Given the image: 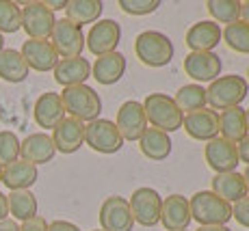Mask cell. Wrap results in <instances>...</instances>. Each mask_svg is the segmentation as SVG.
<instances>
[{"label": "cell", "mask_w": 249, "mask_h": 231, "mask_svg": "<svg viewBox=\"0 0 249 231\" xmlns=\"http://www.w3.org/2000/svg\"><path fill=\"white\" fill-rule=\"evenodd\" d=\"M0 184H2V166H0Z\"/></svg>", "instance_id": "obj_49"}, {"label": "cell", "mask_w": 249, "mask_h": 231, "mask_svg": "<svg viewBox=\"0 0 249 231\" xmlns=\"http://www.w3.org/2000/svg\"><path fill=\"white\" fill-rule=\"evenodd\" d=\"M243 180H245V186H247V192H249V166L245 168V173H243Z\"/></svg>", "instance_id": "obj_46"}, {"label": "cell", "mask_w": 249, "mask_h": 231, "mask_svg": "<svg viewBox=\"0 0 249 231\" xmlns=\"http://www.w3.org/2000/svg\"><path fill=\"white\" fill-rule=\"evenodd\" d=\"M249 93V82L243 76L230 74V76H219L213 80L210 86L206 89V102L210 104L213 110H226L241 106V102Z\"/></svg>", "instance_id": "obj_4"}, {"label": "cell", "mask_w": 249, "mask_h": 231, "mask_svg": "<svg viewBox=\"0 0 249 231\" xmlns=\"http://www.w3.org/2000/svg\"><path fill=\"white\" fill-rule=\"evenodd\" d=\"M61 95L63 108L70 117L78 119V121H95L100 119L102 113V99L95 93V89H91L87 84H76V86H65Z\"/></svg>", "instance_id": "obj_2"}, {"label": "cell", "mask_w": 249, "mask_h": 231, "mask_svg": "<svg viewBox=\"0 0 249 231\" xmlns=\"http://www.w3.org/2000/svg\"><path fill=\"white\" fill-rule=\"evenodd\" d=\"M184 132L195 141H213L219 136V113L213 108H202L184 115L182 119Z\"/></svg>", "instance_id": "obj_14"}, {"label": "cell", "mask_w": 249, "mask_h": 231, "mask_svg": "<svg viewBox=\"0 0 249 231\" xmlns=\"http://www.w3.org/2000/svg\"><path fill=\"white\" fill-rule=\"evenodd\" d=\"M245 117H247V130H249V108L245 110Z\"/></svg>", "instance_id": "obj_48"}, {"label": "cell", "mask_w": 249, "mask_h": 231, "mask_svg": "<svg viewBox=\"0 0 249 231\" xmlns=\"http://www.w3.org/2000/svg\"><path fill=\"white\" fill-rule=\"evenodd\" d=\"M7 208H9V214L16 220L26 223V220L37 216L39 205H37V197L31 190H11L7 195Z\"/></svg>", "instance_id": "obj_30"}, {"label": "cell", "mask_w": 249, "mask_h": 231, "mask_svg": "<svg viewBox=\"0 0 249 231\" xmlns=\"http://www.w3.org/2000/svg\"><path fill=\"white\" fill-rule=\"evenodd\" d=\"M124 74H126V56L122 52H111V54L98 56L95 63L91 65V76L104 86L119 82Z\"/></svg>", "instance_id": "obj_22"}, {"label": "cell", "mask_w": 249, "mask_h": 231, "mask_svg": "<svg viewBox=\"0 0 249 231\" xmlns=\"http://www.w3.org/2000/svg\"><path fill=\"white\" fill-rule=\"evenodd\" d=\"M16 160H20V138L11 130H2L0 132V166H7Z\"/></svg>", "instance_id": "obj_35"}, {"label": "cell", "mask_w": 249, "mask_h": 231, "mask_svg": "<svg viewBox=\"0 0 249 231\" xmlns=\"http://www.w3.org/2000/svg\"><path fill=\"white\" fill-rule=\"evenodd\" d=\"M22 28V9L13 0H0V35Z\"/></svg>", "instance_id": "obj_34"}, {"label": "cell", "mask_w": 249, "mask_h": 231, "mask_svg": "<svg viewBox=\"0 0 249 231\" xmlns=\"http://www.w3.org/2000/svg\"><path fill=\"white\" fill-rule=\"evenodd\" d=\"M100 227L102 231H132V212L128 205V199L124 197H107L100 205Z\"/></svg>", "instance_id": "obj_10"}, {"label": "cell", "mask_w": 249, "mask_h": 231, "mask_svg": "<svg viewBox=\"0 0 249 231\" xmlns=\"http://www.w3.org/2000/svg\"><path fill=\"white\" fill-rule=\"evenodd\" d=\"M197 231H232L230 227H199Z\"/></svg>", "instance_id": "obj_45"}, {"label": "cell", "mask_w": 249, "mask_h": 231, "mask_svg": "<svg viewBox=\"0 0 249 231\" xmlns=\"http://www.w3.org/2000/svg\"><path fill=\"white\" fill-rule=\"evenodd\" d=\"M191 205L189 199L182 195H169L162 199L160 223L167 231H184L191 225Z\"/></svg>", "instance_id": "obj_18"}, {"label": "cell", "mask_w": 249, "mask_h": 231, "mask_svg": "<svg viewBox=\"0 0 249 231\" xmlns=\"http://www.w3.org/2000/svg\"><path fill=\"white\" fill-rule=\"evenodd\" d=\"M176 106L180 108L182 115H189V113H195V110H202L206 108V89L202 84H184L178 89L174 98Z\"/></svg>", "instance_id": "obj_31"}, {"label": "cell", "mask_w": 249, "mask_h": 231, "mask_svg": "<svg viewBox=\"0 0 249 231\" xmlns=\"http://www.w3.org/2000/svg\"><path fill=\"white\" fill-rule=\"evenodd\" d=\"M52 143L61 153H76L85 145V123L74 117H65L52 130Z\"/></svg>", "instance_id": "obj_17"}, {"label": "cell", "mask_w": 249, "mask_h": 231, "mask_svg": "<svg viewBox=\"0 0 249 231\" xmlns=\"http://www.w3.org/2000/svg\"><path fill=\"white\" fill-rule=\"evenodd\" d=\"M247 78H249V67H247Z\"/></svg>", "instance_id": "obj_50"}, {"label": "cell", "mask_w": 249, "mask_h": 231, "mask_svg": "<svg viewBox=\"0 0 249 231\" xmlns=\"http://www.w3.org/2000/svg\"><path fill=\"white\" fill-rule=\"evenodd\" d=\"M9 216V208H7V195L0 192V220H4Z\"/></svg>", "instance_id": "obj_43"}, {"label": "cell", "mask_w": 249, "mask_h": 231, "mask_svg": "<svg viewBox=\"0 0 249 231\" xmlns=\"http://www.w3.org/2000/svg\"><path fill=\"white\" fill-rule=\"evenodd\" d=\"M56 16L46 2H26L22 7V28L28 39H48L54 31Z\"/></svg>", "instance_id": "obj_9"}, {"label": "cell", "mask_w": 249, "mask_h": 231, "mask_svg": "<svg viewBox=\"0 0 249 231\" xmlns=\"http://www.w3.org/2000/svg\"><path fill=\"white\" fill-rule=\"evenodd\" d=\"M119 7L128 16H150L160 7V0H119Z\"/></svg>", "instance_id": "obj_36"}, {"label": "cell", "mask_w": 249, "mask_h": 231, "mask_svg": "<svg viewBox=\"0 0 249 231\" xmlns=\"http://www.w3.org/2000/svg\"><path fill=\"white\" fill-rule=\"evenodd\" d=\"M46 7L50 9L52 13H54V11H59V9H65V7H68V0H48Z\"/></svg>", "instance_id": "obj_42"}, {"label": "cell", "mask_w": 249, "mask_h": 231, "mask_svg": "<svg viewBox=\"0 0 249 231\" xmlns=\"http://www.w3.org/2000/svg\"><path fill=\"white\" fill-rule=\"evenodd\" d=\"M219 134H221V138L238 145V143L249 134L245 108L234 106V108L221 110V115H219Z\"/></svg>", "instance_id": "obj_24"}, {"label": "cell", "mask_w": 249, "mask_h": 231, "mask_svg": "<svg viewBox=\"0 0 249 231\" xmlns=\"http://www.w3.org/2000/svg\"><path fill=\"white\" fill-rule=\"evenodd\" d=\"M35 123L44 130H54L65 119V108L61 102V95L54 91H46L37 98L35 108H33Z\"/></svg>", "instance_id": "obj_19"}, {"label": "cell", "mask_w": 249, "mask_h": 231, "mask_svg": "<svg viewBox=\"0 0 249 231\" xmlns=\"http://www.w3.org/2000/svg\"><path fill=\"white\" fill-rule=\"evenodd\" d=\"M20 54L26 61L28 69L35 71H52L59 63V54L48 39H26L22 43Z\"/></svg>", "instance_id": "obj_16"}, {"label": "cell", "mask_w": 249, "mask_h": 231, "mask_svg": "<svg viewBox=\"0 0 249 231\" xmlns=\"http://www.w3.org/2000/svg\"><path fill=\"white\" fill-rule=\"evenodd\" d=\"M56 149L52 143V136L46 132L28 134L24 141H20V160H26L31 165H46L54 158Z\"/></svg>", "instance_id": "obj_20"}, {"label": "cell", "mask_w": 249, "mask_h": 231, "mask_svg": "<svg viewBox=\"0 0 249 231\" xmlns=\"http://www.w3.org/2000/svg\"><path fill=\"white\" fill-rule=\"evenodd\" d=\"M139 147H141L143 156L150 158L152 162H162V160H167V156L171 153L174 143H171L169 134L160 132V130H156V128H147L145 132H143V136L139 138Z\"/></svg>", "instance_id": "obj_27"}, {"label": "cell", "mask_w": 249, "mask_h": 231, "mask_svg": "<svg viewBox=\"0 0 249 231\" xmlns=\"http://www.w3.org/2000/svg\"><path fill=\"white\" fill-rule=\"evenodd\" d=\"M28 65L26 61L22 59L20 50H11V48H4L0 52V78L4 82H11V84H18V82H24L28 78Z\"/></svg>", "instance_id": "obj_28"}, {"label": "cell", "mask_w": 249, "mask_h": 231, "mask_svg": "<svg viewBox=\"0 0 249 231\" xmlns=\"http://www.w3.org/2000/svg\"><path fill=\"white\" fill-rule=\"evenodd\" d=\"M186 76L197 82H213L221 76V59L214 52H189L184 56Z\"/></svg>", "instance_id": "obj_13"}, {"label": "cell", "mask_w": 249, "mask_h": 231, "mask_svg": "<svg viewBox=\"0 0 249 231\" xmlns=\"http://www.w3.org/2000/svg\"><path fill=\"white\" fill-rule=\"evenodd\" d=\"M93 231H102V229H93Z\"/></svg>", "instance_id": "obj_51"}, {"label": "cell", "mask_w": 249, "mask_h": 231, "mask_svg": "<svg viewBox=\"0 0 249 231\" xmlns=\"http://www.w3.org/2000/svg\"><path fill=\"white\" fill-rule=\"evenodd\" d=\"M213 192L217 197H221L223 201H228L230 205L241 201L243 197H247V186L243 180V173L230 171V173H219L213 177Z\"/></svg>", "instance_id": "obj_26"}, {"label": "cell", "mask_w": 249, "mask_h": 231, "mask_svg": "<svg viewBox=\"0 0 249 231\" xmlns=\"http://www.w3.org/2000/svg\"><path fill=\"white\" fill-rule=\"evenodd\" d=\"M50 43L54 52L63 59H74V56H83L85 50V33L80 26H76L70 20H56L54 31L50 35Z\"/></svg>", "instance_id": "obj_8"}, {"label": "cell", "mask_w": 249, "mask_h": 231, "mask_svg": "<svg viewBox=\"0 0 249 231\" xmlns=\"http://www.w3.org/2000/svg\"><path fill=\"white\" fill-rule=\"evenodd\" d=\"M174 41L160 31H145L135 39V54L147 67H165L174 59Z\"/></svg>", "instance_id": "obj_5"}, {"label": "cell", "mask_w": 249, "mask_h": 231, "mask_svg": "<svg viewBox=\"0 0 249 231\" xmlns=\"http://www.w3.org/2000/svg\"><path fill=\"white\" fill-rule=\"evenodd\" d=\"M48 231H80V227L70 223V220H54V223L48 225Z\"/></svg>", "instance_id": "obj_39"}, {"label": "cell", "mask_w": 249, "mask_h": 231, "mask_svg": "<svg viewBox=\"0 0 249 231\" xmlns=\"http://www.w3.org/2000/svg\"><path fill=\"white\" fill-rule=\"evenodd\" d=\"M206 9L213 16V22L232 24L241 20V2L238 0H208Z\"/></svg>", "instance_id": "obj_33"}, {"label": "cell", "mask_w": 249, "mask_h": 231, "mask_svg": "<svg viewBox=\"0 0 249 231\" xmlns=\"http://www.w3.org/2000/svg\"><path fill=\"white\" fill-rule=\"evenodd\" d=\"M119 39H122V26L115 20H98L91 26L89 35L85 37V46L89 48L91 54L104 56L117 52Z\"/></svg>", "instance_id": "obj_11"}, {"label": "cell", "mask_w": 249, "mask_h": 231, "mask_svg": "<svg viewBox=\"0 0 249 231\" xmlns=\"http://www.w3.org/2000/svg\"><path fill=\"white\" fill-rule=\"evenodd\" d=\"M184 231H186V229H184Z\"/></svg>", "instance_id": "obj_52"}, {"label": "cell", "mask_w": 249, "mask_h": 231, "mask_svg": "<svg viewBox=\"0 0 249 231\" xmlns=\"http://www.w3.org/2000/svg\"><path fill=\"white\" fill-rule=\"evenodd\" d=\"M204 158L208 162V166L213 168L214 173H230V171H236L238 166V151L234 143L226 141V138L217 136L213 141L206 143L204 147Z\"/></svg>", "instance_id": "obj_15"}, {"label": "cell", "mask_w": 249, "mask_h": 231, "mask_svg": "<svg viewBox=\"0 0 249 231\" xmlns=\"http://www.w3.org/2000/svg\"><path fill=\"white\" fill-rule=\"evenodd\" d=\"M85 143L98 153H117L124 147V138L119 134L115 121L108 119H95L85 126Z\"/></svg>", "instance_id": "obj_6"}, {"label": "cell", "mask_w": 249, "mask_h": 231, "mask_svg": "<svg viewBox=\"0 0 249 231\" xmlns=\"http://www.w3.org/2000/svg\"><path fill=\"white\" fill-rule=\"evenodd\" d=\"M20 231H48V223H46V218H41V216L37 214L35 218H31V220H26V223H22Z\"/></svg>", "instance_id": "obj_38"}, {"label": "cell", "mask_w": 249, "mask_h": 231, "mask_svg": "<svg viewBox=\"0 0 249 231\" xmlns=\"http://www.w3.org/2000/svg\"><path fill=\"white\" fill-rule=\"evenodd\" d=\"M132 212V220L143 227H154L160 223V208H162V197L150 186H143L132 192L128 199Z\"/></svg>", "instance_id": "obj_7"}, {"label": "cell", "mask_w": 249, "mask_h": 231, "mask_svg": "<svg viewBox=\"0 0 249 231\" xmlns=\"http://www.w3.org/2000/svg\"><path fill=\"white\" fill-rule=\"evenodd\" d=\"M241 20L249 24V0L247 2H241Z\"/></svg>", "instance_id": "obj_44"}, {"label": "cell", "mask_w": 249, "mask_h": 231, "mask_svg": "<svg viewBox=\"0 0 249 231\" xmlns=\"http://www.w3.org/2000/svg\"><path fill=\"white\" fill-rule=\"evenodd\" d=\"M221 39L238 54H249V24L243 20L228 24L221 31Z\"/></svg>", "instance_id": "obj_32"}, {"label": "cell", "mask_w": 249, "mask_h": 231, "mask_svg": "<svg viewBox=\"0 0 249 231\" xmlns=\"http://www.w3.org/2000/svg\"><path fill=\"white\" fill-rule=\"evenodd\" d=\"M39 177L35 165L26 160H16L11 165L2 166V184L9 190H28Z\"/></svg>", "instance_id": "obj_25"}, {"label": "cell", "mask_w": 249, "mask_h": 231, "mask_svg": "<svg viewBox=\"0 0 249 231\" xmlns=\"http://www.w3.org/2000/svg\"><path fill=\"white\" fill-rule=\"evenodd\" d=\"M115 126H117L124 141H139V138L143 136V132L147 130V119H145L143 104L135 102V99L124 102L117 110V121H115Z\"/></svg>", "instance_id": "obj_12"}, {"label": "cell", "mask_w": 249, "mask_h": 231, "mask_svg": "<svg viewBox=\"0 0 249 231\" xmlns=\"http://www.w3.org/2000/svg\"><path fill=\"white\" fill-rule=\"evenodd\" d=\"M191 218L199 227H226L232 220V205L217 197L213 190H199L189 199Z\"/></svg>", "instance_id": "obj_1"}, {"label": "cell", "mask_w": 249, "mask_h": 231, "mask_svg": "<svg viewBox=\"0 0 249 231\" xmlns=\"http://www.w3.org/2000/svg\"><path fill=\"white\" fill-rule=\"evenodd\" d=\"M104 4L100 0H70L65 7V20L83 28V24H93L102 16Z\"/></svg>", "instance_id": "obj_29"}, {"label": "cell", "mask_w": 249, "mask_h": 231, "mask_svg": "<svg viewBox=\"0 0 249 231\" xmlns=\"http://www.w3.org/2000/svg\"><path fill=\"white\" fill-rule=\"evenodd\" d=\"M54 80L65 86L85 84V80L91 76V63L83 56H74V59H59L54 69Z\"/></svg>", "instance_id": "obj_23"}, {"label": "cell", "mask_w": 249, "mask_h": 231, "mask_svg": "<svg viewBox=\"0 0 249 231\" xmlns=\"http://www.w3.org/2000/svg\"><path fill=\"white\" fill-rule=\"evenodd\" d=\"M0 231H20V225L13 218H4V220H0Z\"/></svg>", "instance_id": "obj_41"}, {"label": "cell", "mask_w": 249, "mask_h": 231, "mask_svg": "<svg viewBox=\"0 0 249 231\" xmlns=\"http://www.w3.org/2000/svg\"><path fill=\"white\" fill-rule=\"evenodd\" d=\"M221 41V26L213 20H202L186 31L184 43L191 52H213Z\"/></svg>", "instance_id": "obj_21"}, {"label": "cell", "mask_w": 249, "mask_h": 231, "mask_svg": "<svg viewBox=\"0 0 249 231\" xmlns=\"http://www.w3.org/2000/svg\"><path fill=\"white\" fill-rule=\"evenodd\" d=\"M232 218H236L238 225L249 229V197H243L241 201L232 203Z\"/></svg>", "instance_id": "obj_37"}, {"label": "cell", "mask_w": 249, "mask_h": 231, "mask_svg": "<svg viewBox=\"0 0 249 231\" xmlns=\"http://www.w3.org/2000/svg\"><path fill=\"white\" fill-rule=\"evenodd\" d=\"M141 104H143V110H145L147 123L152 128L160 130L165 134H171L182 128L184 115L176 106L174 98H169L167 93H150Z\"/></svg>", "instance_id": "obj_3"}, {"label": "cell", "mask_w": 249, "mask_h": 231, "mask_svg": "<svg viewBox=\"0 0 249 231\" xmlns=\"http://www.w3.org/2000/svg\"><path fill=\"white\" fill-rule=\"evenodd\" d=\"M4 50V39H2V35H0V52Z\"/></svg>", "instance_id": "obj_47"}, {"label": "cell", "mask_w": 249, "mask_h": 231, "mask_svg": "<svg viewBox=\"0 0 249 231\" xmlns=\"http://www.w3.org/2000/svg\"><path fill=\"white\" fill-rule=\"evenodd\" d=\"M236 151H238V162H245L249 166V134L236 145Z\"/></svg>", "instance_id": "obj_40"}]
</instances>
